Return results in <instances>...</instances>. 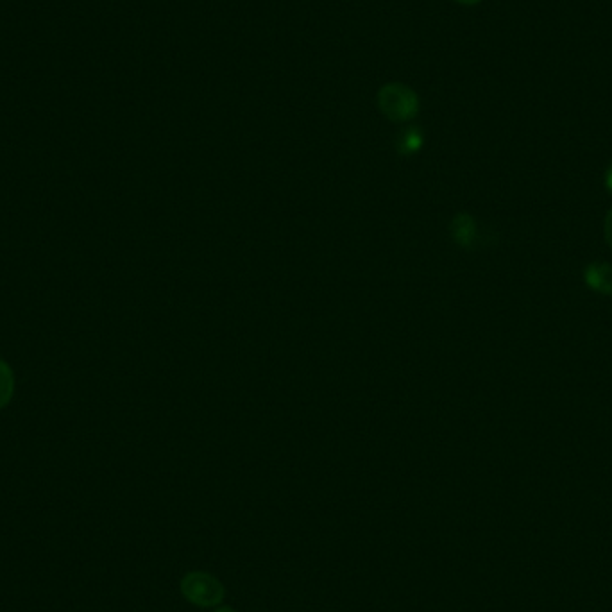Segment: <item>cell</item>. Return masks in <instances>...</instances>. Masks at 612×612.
I'll return each instance as SVG.
<instances>
[{
	"label": "cell",
	"mask_w": 612,
	"mask_h": 612,
	"mask_svg": "<svg viewBox=\"0 0 612 612\" xmlns=\"http://www.w3.org/2000/svg\"><path fill=\"white\" fill-rule=\"evenodd\" d=\"M586 283L591 289L600 292V294H612V265L605 262H595V264L587 265Z\"/></svg>",
	"instance_id": "cell-3"
},
{
	"label": "cell",
	"mask_w": 612,
	"mask_h": 612,
	"mask_svg": "<svg viewBox=\"0 0 612 612\" xmlns=\"http://www.w3.org/2000/svg\"><path fill=\"white\" fill-rule=\"evenodd\" d=\"M455 2H459L462 6H475V4H480L482 0H455Z\"/></svg>",
	"instance_id": "cell-7"
},
{
	"label": "cell",
	"mask_w": 612,
	"mask_h": 612,
	"mask_svg": "<svg viewBox=\"0 0 612 612\" xmlns=\"http://www.w3.org/2000/svg\"><path fill=\"white\" fill-rule=\"evenodd\" d=\"M181 593L190 604H196L199 607H212V605L221 604L222 598H224V587L212 575L203 573V571H194V573H188L187 577L183 578Z\"/></svg>",
	"instance_id": "cell-1"
},
{
	"label": "cell",
	"mask_w": 612,
	"mask_h": 612,
	"mask_svg": "<svg viewBox=\"0 0 612 612\" xmlns=\"http://www.w3.org/2000/svg\"><path fill=\"white\" fill-rule=\"evenodd\" d=\"M378 104L383 113L392 120H408L417 111V97L408 86L391 83L383 86L378 94Z\"/></svg>",
	"instance_id": "cell-2"
},
{
	"label": "cell",
	"mask_w": 612,
	"mask_h": 612,
	"mask_svg": "<svg viewBox=\"0 0 612 612\" xmlns=\"http://www.w3.org/2000/svg\"><path fill=\"white\" fill-rule=\"evenodd\" d=\"M13 394H15V374L4 360H0V410L8 407L9 401L13 400Z\"/></svg>",
	"instance_id": "cell-4"
},
{
	"label": "cell",
	"mask_w": 612,
	"mask_h": 612,
	"mask_svg": "<svg viewBox=\"0 0 612 612\" xmlns=\"http://www.w3.org/2000/svg\"><path fill=\"white\" fill-rule=\"evenodd\" d=\"M215 612H235V611H233V609H228V607H222V609H219V611H215Z\"/></svg>",
	"instance_id": "cell-8"
},
{
	"label": "cell",
	"mask_w": 612,
	"mask_h": 612,
	"mask_svg": "<svg viewBox=\"0 0 612 612\" xmlns=\"http://www.w3.org/2000/svg\"><path fill=\"white\" fill-rule=\"evenodd\" d=\"M605 240H607V244L612 249V210L607 215V219H605Z\"/></svg>",
	"instance_id": "cell-5"
},
{
	"label": "cell",
	"mask_w": 612,
	"mask_h": 612,
	"mask_svg": "<svg viewBox=\"0 0 612 612\" xmlns=\"http://www.w3.org/2000/svg\"><path fill=\"white\" fill-rule=\"evenodd\" d=\"M605 187L612 194V163L609 165V169H607V174H605Z\"/></svg>",
	"instance_id": "cell-6"
}]
</instances>
